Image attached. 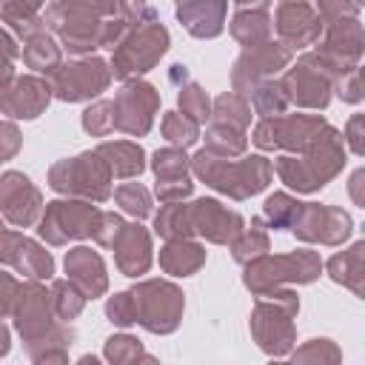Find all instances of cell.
Wrapping results in <instances>:
<instances>
[{"label": "cell", "instance_id": "1", "mask_svg": "<svg viewBox=\"0 0 365 365\" xmlns=\"http://www.w3.org/2000/svg\"><path fill=\"white\" fill-rule=\"evenodd\" d=\"M48 31L60 37V46L68 54H88L94 48H117L131 23L123 3H97V0H57L43 11Z\"/></svg>", "mask_w": 365, "mask_h": 365}, {"label": "cell", "instance_id": "2", "mask_svg": "<svg viewBox=\"0 0 365 365\" xmlns=\"http://www.w3.org/2000/svg\"><path fill=\"white\" fill-rule=\"evenodd\" d=\"M317 14L322 20L325 40L311 54L322 66V71L336 83L342 74L356 71L365 54V29L359 23V6L325 0L317 6Z\"/></svg>", "mask_w": 365, "mask_h": 365}, {"label": "cell", "instance_id": "3", "mask_svg": "<svg viewBox=\"0 0 365 365\" xmlns=\"http://www.w3.org/2000/svg\"><path fill=\"white\" fill-rule=\"evenodd\" d=\"M23 339L26 354L34 359L46 351H57V348H68L74 339V331L68 325H60L54 305H51V291H46L43 282L37 279H26L17 288V297L11 302L9 317Z\"/></svg>", "mask_w": 365, "mask_h": 365}, {"label": "cell", "instance_id": "4", "mask_svg": "<svg viewBox=\"0 0 365 365\" xmlns=\"http://www.w3.org/2000/svg\"><path fill=\"white\" fill-rule=\"evenodd\" d=\"M125 17L131 23L125 40L111 54V74L117 80H140L145 71H151L163 54L168 51V31L157 20L154 6L145 3H123Z\"/></svg>", "mask_w": 365, "mask_h": 365}, {"label": "cell", "instance_id": "5", "mask_svg": "<svg viewBox=\"0 0 365 365\" xmlns=\"http://www.w3.org/2000/svg\"><path fill=\"white\" fill-rule=\"evenodd\" d=\"M191 171L208 188L242 202V200H251L254 194L268 188L274 165L262 154H251L242 160H225V157H217V154L200 148L191 157Z\"/></svg>", "mask_w": 365, "mask_h": 365}, {"label": "cell", "instance_id": "6", "mask_svg": "<svg viewBox=\"0 0 365 365\" xmlns=\"http://www.w3.org/2000/svg\"><path fill=\"white\" fill-rule=\"evenodd\" d=\"M342 168H345V145H342V134L336 128L314 151L279 154L274 160V171L297 194H314V191L325 188Z\"/></svg>", "mask_w": 365, "mask_h": 365}, {"label": "cell", "instance_id": "7", "mask_svg": "<svg viewBox=\"0 0 365 365\" xmlns=\"http://www.w3.org/2000/svg\"><path fill=\"white\" fill-rule=\"evenodd\" d=\"M299 311V297L291 288H277L265 297H257L248 328L259 351L268 356H285L297 345L294 317Z\"/></svg>", "mask_w": 365, "mask_h": 365}, {"label": "cell", "instance_id": "8", "mask_svg": "<svg viewBox=\"0 0 365 365\" xmlns=\"http://www.w3.org/2000/svg\"><path fill=\"white\" fill-rule=\"evenodd\" d=\"M322 259L317 251L299 248V251H288V254H265L259 259H254L251 265H245L242 282L254 297H265L277 288H288V285H308L319 277L322 271Z\"/></svg>", "mask_w": 365, "mask_h": 365}, {"label": "cell", "instance_id": "9", "mask_svg": "<svg viewBox=\"0 0 365 365\" xmlns=\"http://www.w3.org/2000/svg\"><path fill=\"white\" fill-rule=\"evenodd\" d=\"M331 131H334V125L319 114H279V117L259 120L251 131V140L262 151L308 154Z\"/></svg>", "mask_w": 365, "mask_h": 365}, {"label": "cell", "instance_id": "10", "mask_svg": "<svg viewBox=\"0 0 365 365\" xmlns=\"http://www.w3.org/2000/svg\"><path fill=\"white\" fill-rule=\"evenodd\" d=\"M111 180L114 174L97 151H83L77 157L57 160L48 168V185L68 200L106 202L111 197Z\"/></svg>", "mask_w": 365, "mask_h": 365}, {"label": "cell", "instance_id": "11", "mask_svg": "<svg viewBox=\"0 0 365 365\" xmlns=\"http://www.w3.org/2000/svg\"><path fill=\"white\" fill-rule=\"evenodd\" d=\"M137 305V322L157 336L174 334L185 311V294L168 279H143L131 288Z\"/></svg>", "mask_w": 365, "mask_h": 365}, {"label": "cell", "instance_id": "12", "mask_svg": "<svg viewBox=\"0 0 365 365\" xmlns=\"http://www.w3.org/2000/svg\"><path fill=\"white\" fill-rule=\"evenodd\" d=\"M100 214L103 211L86 200H68V197L51 200L46 202L37 234L46 245H66L71 240H86V237H94Z\"/></svg>", "mask_w": 365, "mask_h": 365}, {"label": "cell", "instance_id": "13", "mask_svg": "<svg viewBox=\"0 0 365 365\" xmlns=\"http://www.w3.org/2000/svg\"><path fill=\"white\" fill-rule=\"evenodd\" d=\"M111 77H114L111 74V63H106L103 57H77V60L63 63L48 77V83H51L57 100L83 103V100H91L100 91H106Z\"/></svg>", "mask_w": 365, "mask_h": 365}, {"label": "cell", "instance_id": "14", "mask_svg": "<svg viewBox=\"0 0 365 365\" xmlns=\"http://www.w3.org/2000/svg\"><path fill=\"white\" fill-rule=\"evenodd\" d=\"M294 51L285 48L282 43H262L257 48H245L231 68V91H237L240 97H251V91L268 80H274V74H279L282 68L291 66Z\"/></svg>", "mask_w": 365, "mask_h": 365}, {"label": "cell", "instance_id": "15", "mask_svg": "<svg viewBox=\"0 0 365 365\" xmlns=\"http://www.w3.org/2000/svg\"><path fill=\"white\" fill-rule=\"evenodd\" d=\"M160 111V91L145 80H128L114 94V125L128 137H145Z\"/></svg>", "mask_w": 365, "mask_h": 365}, {"label": "cell", "instance_id": "16", "mask_svg": "<svg viewBox=\"0 0 365 365\" xmlns=\"http://www.w3.org/2000/svg\"><path fill=\"white\" fill-rule=\"evenodd\" d=\"M282 91L288 97L291 106H299V108H314V111H322L328 108L331 103V94H334V80L322 71V66L314 60L311 51H305L285 74H282Z\"/></svg>", "mask_w": 365, "mask_h": 365}, {"label": "cell", "instance_id": "17", "mask_svg": "<svg viewBox=\"0 0 365 365\" xmlns=\"http://www.w3.org/2000/svg\"><path fill=\"white\" fill-rule=\"evenodd\" d=\"M0 208L9 225L14 228H31L40 225L46 202L40 188L23 174V171H3L0 177Z\"/></svg>", "mask_w": 365, "mask_h": 365}, {"label": "cell", "instance_id": "18", "mask_svg": "<svg viewBox=\"0 0 365 365\" xmlns=\"http://www.w3.org/2000/svg\"><path fill=\"white\" fill-rule=\"evenodd\" d=\"M354 231V220L348 211L336 205H319V202H305L299 220L294 222L291 234L302 242H317V245H342Z\"/></svg>", "mask_w": 365, "mask_h": 365}, {"label": "cell", "instance_id": "19", "mask_svg": "<svg viewBox=\"0 0 365 365\" xmlns=\"http://www.w3.org/2000/svg\"><path fill=\"white\" fill-rule=\"evenodd\" d=\"M0 259H3V265L23 274L26 279L46 282L54 277V257L37 240H31L14 228H3V234H0Z\"/></svg>", "mask_w": 365, "mask_h": 365}, {"label": "cell", "instance_id": "20", "mask_svg": "<svg viewBox=\"0 0 365 365\" xmlns=\"http://www.w3.org/2000/svg\"><path fill=\"white\" fill-rule=\"evenodd\" d=\"M274 29L279 34V43L291 51L314 46L322 31V20L317 14V6L302 0H285L274 9Z\"/></svg>", "mask_w": 365, "mask_h": 365}, {"label": "cell", "instance_id": "21", "mask_svg": "<svg viewBox=\"0 0 365 365\" xmlns=\"http://www.w3.org/2000/svg\"><path fill=\"white\" fill-rule=\"evenodd\" d=\"M191 205V225L194 234H200L202 240L214 242V245H231L242 231H245V220L242 214L231 211L228 205H222L220 200L211 197H200Z\"/></svg>", "mask_w": 365, "mask_h": 365}, {"label": "cell", "instance_id": "22", "mask_svg": "<svg viewBox=\"0 0 365 365\" xmlns=\"http://www.w3.org/2000/svg\"><path fill=\"white\" fill-rule=\"evenodd\" d=\"M51 97H54V88L48 80L23 74L0 94V108L6 120H34L48 108Z\"/></svg>", "mask_w": 365, "mask_h": 365}, {"label": "cell", "instance_id": "23", "mask_svg": "<svg viewBox=\"0 0 365 365\" xmlns=\"http://www.w3.org/2000/svg\"><path fill=\"white\" fill-rule=\"evenodd\" d=\"M66 268V279L74 282L86 299H97L108 291V274H106V262L97 251H91L88 245H77L71 251H66L63 259Z\"/></svg>", "mask_w": 365, "mask_h": 365}, {"label": "cell", "instance_id": "24", "mask_svg": "<svg viewBox=\"0 0 365 365\" xmlns=\"http://www.w3.org/2000/svg\"><path fill=\"white\" fill-rule=\"evenodd\" d=\"M228 29H231V37L242 46V51L271 43V34H274L271 6L268 3H237Z\"/></svg>", "mask_w": 365, "mask_h": 365}, {"label": "cell", "instance_id": "25", "mask_svg": "<svg viewBox=\"0 0 365 365\" xmlns=\"http://www.w3.org/2000/svg\"><path fill=\"white\" fill-rule=\"evenodd\" d=\"M151 234L137 220L123 228V234L114 242V265L125 277H140L151 268Z\"/></svg>", "mask_w": 365, "mask_h": 365}, {"label": "cell", "instance_id": "26", "mask_svg": "<svg viewBox=\"0 0 365 365\" xmlns=\"http://www.w3.org/2000/svg\"><path fill=\"white\" fill-rule=\"evenodd\" d=\"M225 14H228L225 0H185L177 6V20L185 26L191 37H200V40H211L222 34Z\"/></svg>", "mask_w": 365, "mask_h": 365}, {"label": "cell", "instance_id": "27", "mask_svg": "<svg viewBox=\"0 0 365 365\" xmlns=\"http://www.w3.org/2000/svg\"><path fill=\"white\" fill-rule=\"evenodd\" d=\"M106 165L111 168V174L117 180H134L145 171V151L140 143H131V140H106L94 148Z\"/></svg>", "mask_w": 365, "mask_h": 365}, {"label": "cell", "instance_id": "28", "mask_svg": "<svg viewBox=\"0 0 365 365\" xmlns=\"http://www.w3.org/2000/svg\"><path fill=\"white\" fill-rule=\"evenodd\" d=\"M205 265V248L194 240H171L160 248V268L171 277H191Z\"/></svg>", "mask_w": 365, "mask_h": 365}, {"label": "cell", "instance_id": "29", "mask_svg": "<svg viewBox=\"0 0 365 365\" xmlns=\"http://www.w3.org/2000/svg\"><path fill=\"white\" fill-rule=\"evenodd\" d=\"M43 11H46V6H40V3H20V0L0 3V17H3L6 29L14 31L23 43L31 40L34 34H40V31H48Z\"/></svg>", "mask_w": 365, "mask_h": 365}, {"label": "cell", "instance_id": "30", "mask_svg": "<svg viewBox=\"0 0 365 365\" xmlns=\"http://www.w3.org/2000/svg\"><path fill=\"white\" fill-rule=\"evenodd\" d=\"M20 57L29 68H34L46 77H51L63 66V51H60V43L51 37V31H40L31 40H26L20 48Z\"/></svg>", "mask_w": 365, "mask_h": 365}, {"label": "cell", "instance_id": "31", "mask_svg": "<svg viewBox=\"0 0 365 365\" xmlns=\"http://www.w3.org/2000/svg\"><path fill=\"white\" fill-rule=\"evenodd\" d=\"M325 271H328V277L334 282L345 285L359 299H365V259L359 254H354L351 248L348 251H339V254H334L325 262Z\"/></svg>", "mask_w": 365, "mask_h": 365}, {"label": "cell", "instance_id": "32", "mask_svg": "<svg viewBox=\"0 0 365 365\" xmlns=\"http://www.w3.org/2000/svg\"><path fill=\"white\" fill-rule=\"evenodd\" d=\"M154 234L163 237L165 242H171V240H191L194 237L191 205L188 202L160 205V211L154 214Z\"/></svg>", "mask_w": 365, "mask_h": 365}, {"label": "cell", "instance_id": "33", "mask_svg": "<svg viewBox=\"0 0 365 365\" xmlns=\"http://www.w3.org/2000/svg\"><path fill=\"white\" fill-rule=\"evenodd\" d=\"M262 225H265L262 217H254V220H251V228H245V231L231 242V257H234V262L251 265L254 259H259V257H265V254L271 251V237H268V231H265Z\"/></svg>", "mask_w": 365, "mask_h": 365}, {"label": "cell", "instance_id": "34", "mask_svg": "<svg viewBox=\"0 0 365 365\" xmlns=\"http://www.w3.org/2000/svg\"><path fill=\"white\" fill-rule=\"evenodd\" d=\"M151 171L157 182H182L191 180V157H185V148H157L151 154Z\"/></svg>", "mask_w": 365, "mask_h": 365}, {"label": "cell", "instance_id": "35", "mask_svg": "<svg viewBox=\"0 0 365 365\" xmlns=\"http://www.w3.org/2000/svg\"><path fill=\"white\" fill-rule=\"evenodd\" d=\"M302 205L305 202H299L297 197H291V194H285V191H274L265 202H262V222L268 225V228H294V222L299 220V214H302Z\"/></svg>", "mask_w": 365, "mask_h": 365}, {"label": "cell", "instance_id": "36", "mask_svg": "<svg viewBox=\"0 0 365 365\" xmlns=\"http://www.w3.org/2000/svg\"><path fill=\"white\" fill-rule=\"evenodd\" d=\"M211 120L220 123V125H231V128L248 131V125H251V103L245 97H240L237 91H225V94H220L214 100Z\"/></svg>", "mask_w": 365, "mask_h": 365}, {"label": "cell", "instance_id": "37", "mask_svg": "<svg viewBox=\"0 0 365 365\" xmlns=\"http://www.w3.org/2000/svg\"><path fill=\"white\" fill-rule=\"evenodd\" d=\"M248 145V131H240V128H231V125H220V123H211L208 131H205V151L217 154V157H240Z\"/></svg>", "mask_w": 365, "mask_h": 365}, {"label": "cell", "instance_id": "38", "mask_svg": "<svg viewBox=\"0 0 365 365\" xmlns=\"http://www.w3.org/2000/svg\"><path fill=\"white\" fill-rule=\"evenodd\" d=\"M48 291H51V305H54V314H57L60 322H71V319H77V317L83 314L86 297H83V291H80L74 282H68V279H54Z\"/></svg>", "mask_w": 365, "mask_h": 365}, {"label": "cell", "instance_id": "39", "mask_svg": "<svg viewBox=\"0 0 365 365\" xmlns=\"http://www.w3.org/2000/svg\"><path fill=\"white\" fill-rule=\"evenodd\" d=\"M248 100H251V108L259 114V120L279 117V114H285L288 106H291L288 97H285V91H282V83H279V80H268V83L257 86Z\"/></svg>", "mask_w": 365, "mask_h": 365}, {"label": "cell", "instance_id": "40", "mask_svg": "<svg viewBox=\"0 0 365 365\" xmlns=\"http://www.w3.org/2000/svg\"><path fill=\"white\" fill-rule=\"evenodd\" d=\"M177 111L185 114L188 120H194L197 125H202V123L214 114V103L208 100L205 88L191 80V83H185V86L180 88V94H177Z\"/></svg>", "mask_w": 365, "mask_h": 365}, {"label": "cell", "instance_id": "41", "mask_svg": "<svg viewBox=\"0 0 365 365\" xmlns=\"http://www.w3.org/2000/svg\"><path fill=\"white\" fill-rule=\"evenodd\" d=\"M114 200H117V205H120L125 214H131L137 222L145 220V217H151V211H154L151 191H148L143 182H120V185L114 188Z\"/></svg>", "mask_w": 365, "mask_h": 365}, {"label": "cell", "instance_id": "42", "mask_svg": "<svg viewBox=\"0 0 365 365\" xmlns=\"http://www.w3.org/2000/svg\"><path fill=\"white\" fill-rule=\"evenodd\" d=\"M160 131H163V137H165L174 148H188V145H194V143L200 140V125H197L194 120H188L185 114H180V111L163 114Z\"/></svg>", "mask_w": 365, "mask_h": 365}, {"label": "cell", "instance_id": "43", "mask_svg": "<svg viewBox=\"0 0 365 365\" xmlns=\"http://www.w3.org/2000/svg\"><path fill=\"white\" fill-rule=\"evenodd\" d=\"M294 365H342V351L331 339H308L294 351Z\"/></svg>", "mask_w": 365, "mask_h": 365}, {"label": "cell", "instance_id": "44", "mask_svg": "<svg viewBox=\"0 0 365 365\" xmlns=\"http://www.w3.org/2000/svg\"><path fill=\"white\" fill-rule=\"evenodd\" d=\"M143 342L131 334H114L106 339L103 345V356L108 365H134L140 356H143Z\"/></svg>", "mask_w": 365, "mask_h": 365}, {"label": "cell", "instance_id": "45", "mask_svg": "<svg viewBox=\"0 0 365 365\" xmlns=\"http://www.w3.org/2000/svg\"><path fill=\"white\" fill-rule=\"evenodd\" d=\"M80 123H83V131L91 134V137H108L111 131H117V125H114V100H97V103H91L83 111Z\"/></svg>", "mask_w": 365, "mask_h": 365}, {"label": "cell", "instance_id": "46", "mask_svg": "<svg viewBox=\"0 0 365 365\" xmlns=\"http://www.w3.org/2000/svg\"><path fill=\"white\" fill-rule=\"evenodd\" d=\"M106 317H108V322L117 325V328L134 325V322H137V305H134L131 291H120V294L108 297V302H106Z\"/></svg>", "mask_w": 365, "mask_h": 365}, {"label": "cell", "instance_id": "47", "mask_svg": "<svg viewBox=\"0 0 365 365\" xmlns=\"http://www.w3.org/2000/svg\"><path fill=\"white\" fill-rule=\"evenodd\" d=\"M125 225H128V222H125L120 214H114V211H103L91 240H94L97 245H103V248H114V242H117V237L123 234Z\"/></svg>", "mask_w": 365, "mask_h": 365}, {"label": "cell", "instance_id": "48", "mask_svg": "<svg viewBox=\"0 0 365 365\" xmlns=\"http://www.w3.org/2000/svg\"><path fill=\"white\" fill-rule=\"evenodd\" d=\"M334 91H336V97H339L342 103H362V100H365V80H362L359 68L342 74V77L334 83Z\"/></svg>", "mask_w": 365, "mask_h": 365}, {"label": "cell", "instance_id": "49", "mask_svg": "<svg viewBox=\"0 0 365 365\" xmlns=\"http://www.w3.org/2000/svg\"><path fill=\"white\" fill-rule=\"evenodd\" d=\"M345 145L356 154V157H365V114H354L348 117L345 123Z\"/></svg>", "mask_w": 365, "mask_h": 365}, {"label": "cell", "instance_id": "50", "mask_svg": "<svg viewBox=\"0 0 365 365\" xmlns=\"http://www.w3.org/2000/svg\"><path fill=\"white\" fill-rule=\"evenodd\" d=\"M0 154H3V160H11L14 157V151L20 148V143H23V137H20V131H17V125H14V120H6L3 123V128H0Z\"/></svg>", "mask_w": 365, "mask_h": 365}, {"label": "cell", "instance_id": "51", "mask_svg": "<svg viewBox=\"0 0 365 365\" xmlns=\"http://www.w3.org/2000/svg\"><path fill=\"white\" fill-rule=\"evenodd\" d=\"M20 282H23V279H14L11 274H0V311H3V317H9Z\"/></svg>", "mask_w": 365, "mask_h": 365}, {"label": "cell", "instance_id": "52", "mask_svg": "<svg viewBox=\"0 0 365 365\" xmlns=\"http://www.w3.org/2000/svg\"><path fill=\"white\" fill-rule=\"evenodd\" d=\"M348 197H351L354 205L365 208V165L351 171V177H348Z\"/></svg>", "mask_w": 365, "mask_h": 365}, {"label": "cell", "instance_id": "53", "mask_svg": "<svg viewBox=\"0 0 365 365\" xmlns=\"http://www.w3.org/2000/svg\"><path fill=\"white\" fill-rule=\"evenodd\" d=\"M34 365H68V354H66V348L46 351V354L34 356Z\"/></svg>", "mask_w": 365, "mask_h": 365}, {"label": "cell", "instance_id": "54", "mask_svg": "<svg viewBox=\"0 0 365 365\" xmlns=\"http://www.w3.org/2000/svg\"><path fill=\"white\" fill-rule=\"evenodd\" d=\"M0 46H3V63H14V57H17L20 51H17V43H14V37H11L9 29L0 31Z\"/></svg>", "mask_w": 365, "mask_h": 365}, {"label": "cell", "instance_id": "55", "mask_svg": "<svg viewBox=\"0 0 365 365\" xmlns=\"http://www.w3.org/2000/svg\"><path fill=\"white\" fill-rule=\"evenodd\" d=\"M168 80H171V83H177L180 88H182L185 83H191V80H188V68H185V66H180V63H174V66H171Z\"/></svg>", "mask_w": 365, "mask_h": 365}, {"label": "cell", "instance_id": "56", "mask_svg": "<svg viewBox=\"0 0 365 365\" xmlns=\"http://www.w3.org/2000/svg\"><path fill=\"white\" fill-rule=\"evenodd\" d=\"M0 339H3V345H0V356H6V354H9V325H6V322L0 325Z\"/></svg>", "mask_w": 365, "mask_h": 365}, {"label": "cell", "instance_id": "57", "mask_svg": "<svg viewBox=\"0 0 365 365\" xmlns=\"http://www.w3.org/2000/svg\"><path fill=\"white\" fill-rule=\"evenodd\" d=\"M77 365H103V362H100L94 354H86V356H80V359H77Z\"/></svg>", "mask_w": 365, "mask_h": 365}, {"label": "cell", "instance_id": "58", "mask_svg": "<svg viewBox=\"0 0 365 365\" xmlns=\"http://www.w3.org/2000/svg\"><path fill=\"white\" fill-rule=\"evenodd\" d=\"M134 365H160V359H157V356H151V354H143Z\"/></svg>", "mask_w": 365, "mask_h": 365}, {"label": "cell", "instance_id": "59", "mask_svg": "<svg viewBox=\"0 0 365 365\" xmlns=\"http://www.w3.org/2000/svg\"><path fill=\"white\" fill-rule=\"evenodd\" d=\"M351 251H354V254H359V257L365 259V240H359V242H354V245H351Z\"/></svg>", "mask_w": 365, "mask_h": 365}, {"label": "cell", "instance_id": "60", "mask_svg": "<svg viewBox=\"0 0 365 365\" xmlns=\"http://www.w3.org/2000/svg\"><path fill=\"white\" fill-rule=\"evenodd\" d=\"M271 365H294V362H271Z\"/></svg>", "mask_w": 365, "mask_h": 365}, {"label": "cell", "instance_id": "61", "mask_svg": "<svg viewBox=\"0 0 365 365\" xmlns=\"http://www.w3.org/2000/svg\"><path fill=\"white\" fill-rule=\"evenodd\" d=\"M359 74H362V80H365V66H359Z\"/></svg>", "mask_w": 365, "mask_h": 365}]
</instances>
